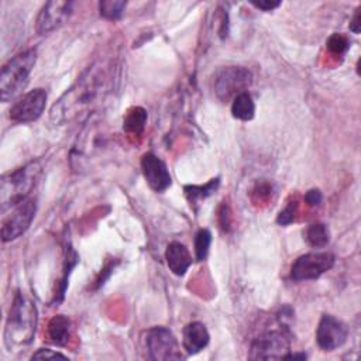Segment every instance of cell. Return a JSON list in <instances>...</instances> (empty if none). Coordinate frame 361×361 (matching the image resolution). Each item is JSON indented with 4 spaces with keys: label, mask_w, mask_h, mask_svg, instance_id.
Instances as JSON below:
<instances>
[{
    "label": "cell",
    "mask_w": 361,
    "mask_h": 361,
    "mask_svg": "<svg viewBox=\"0 0 361 361\" xmlns=\"http://www.w3.org/2000/svg\"><path fill=\"white\" fill-rule=\"evenodd\" d=\"M107 71L102 63L92 65L51 107V121L71 123L100 100L107 89Z\"/></svg>",
    "instance_id": "obj_1"
},
{
    "label": "cell",
    "mask_w": 361,
    "mask_h": 361,
    "mask_svg": "<svg viewBox=\"0 0 361 361\" xmlns=\"http://www.w3.org/2000/svg\"><path fill=\"white\" fill-rule=\"evenodd\" d=\"M38 313L35 303L23 292H17L13 298L4 329V344L8 351L27 347L35 336Z\"/></svg>",
    "instance_id": "obj_2"
},
{
    "label": "cell",
    "mask_w": 361,
    "mask_h": 361,
    "mask_svg": "<svg viewBox=\"0 0 361 361\" xmlns=\"http://www.w3.org/2000/svg\"><path fill=\"white\" fill-rule=\"evenodd\" d=\"M41 171V164L38 161H32L3 175L0 180V204L3 212L13 209L28 199V195L37 185Z\"/></svg>",
    "instance_id": "obj_3"
},
{
    "label": "cell",
    "mask_w": 361,
    "mask_h": 361,
    "mask_svg": "<svg viewBox=\"0 0 361 361\" xmlns=\"http://www.w3.org/2000/svg\"><path fill=\"white\" fill-rule=\"evenodd\" d=\"M37 61V51L27 49L11 58L0 73V99L3 102L13 100L28 83L30 75Z\"/></svg>",
    "instance_id": "obj_4"
},
{
    "label": "cell",
    "mask_w": 361,
    "mask_h": 361,
    "mask_svg": "<svg viewBox=\"0 0 361 361\" xmlns=\"http://www.w3.org/2000/svg\"><path fill=\"white\" fill-rule=\"evenodd\" d=\"M252 82V73L243 66H223L213 76V92L221 102L234 99L247 92Z\"/></svg>",
    "instance_id": "obj_5"
},
{
    "label": "cell",
    "mask_w": 361,
    "mask_h": 361,
    "mask_svg": "<svg viewBox=\"0 0 361 361\" xmlns=\"http://www.w3.org/2000/svg\"><path fill=\"white\" fill-rule=\"evenodd\" d=\"M290 337L286 330L265 331L250 347V360H282L290 351Z\"/></svg>",
    "instance_id": "obj_6"
},
{
    "label": "cell",
    "mask_w": 361,
    "mask_h": 361,
    "mask_svg": "<svg viewBox=\"0 0 361 361\" xmlns=\"http://www.w3.org/2000/svg\"><path fill=\"white\" fill-rule=\"evenodd\" d=\"M334 255L331 252H309L298 257L290 267V278L296 282L317 279L320 275L331 269Z\"/></svg>",
    "instance_id": "obj_7"
},
{
    "label": "cell",
    "mask_w": 361,
    "mask_h": 361,
    "mask_svg": "<svg viewBox=\"0 0 361 361\" xmlns=\"http://www.w3.org/2000/svg\"><path fill=\"white\" fill-rule=\"evenodd\" d=\"M147 348L151 360L166 361L183 358L179 343L173 333L166 327H152L147 333Z\"/></svg>",
    "instance_id": "obj_8"
},
{
    "label": "cell",
    "mask_w": 361,
    "mask_h": 361,
    "mask_svg": "<svg viewBox=\"0 0 361 361\" xmlns=\"http://www.w3.org/2000/svg\"><path fill=\"white\" fill-rule=\"evenodd\" d=\"M37 213V200L28 197L16 207H13L11 214L3 221L1 238L3 241H13L23 235L31 226Z\"/></svg>",
    "instance_id": "obj_9"
},
{
    "label": "cell",
    "mask_w": 361,
    "mask_h": 361,
    "mask_svg": "<svg viewBox=\"0 0 361 361\" xmlns=\"http://www.w3.org/2000/svg\"><path fill=\"white\" fill-rule=\"evenodd\" d=\"M47 92L41 87L23 94L10 109V118L14 123H31L41 117L47 104Z\"/></svg>",
    "instance_id": "obj_10"
},
{
    "label": "cell",
    "mask_w": 361,
    "mask_h": 361,
    "mask_svg": "<svg viewBox=\"0 0 361 361\" xmlns=\"http://www.w3.org/2000/svg\"><path fill=\"white\" fill-rule=\"evenodd\" d=\"M73 6L75 4L72 1H59V0L45 3L37 17V23H35L37 32L44 35L62 27L72 16Z\"/></svg>",
    "instance_id": "obj_11"
},
{
    "label": "cell",
    "mask_w": 361,
    "mask_h": 361,
    "mask_svg": "<svg viewBox=\"0 0 361 361\" xmlns=\"http://www.w3.org/2000/svg\"><path fill=\"white\" fill-rule=\"evenodd\" d=\"M347 336L348 329L341 320L331 314L322 316L316 329V341L323 351H333L341 347L345 343Z\"/></svg>",
    "instance_id": "obj_12"
},
{
    "label": "cell",
    "mask_w": 361,
    "mask_h": 361,
    "mask_svg": "<svg viewBox=\"0 0 361 361\" xmlns=\"http://www.w3.org/2000/svg\"><path fill=\"white\" fill-rule=\"evenodd\" d=\"M141 171L148 186L155 192H164L172 183L166 164L152 152H145L142 155Z\"/></svg>",
    "instance_id": "obj_13"
},
{
    "label": "cell",
    "mask_w": 361,
    "mask_h": 361,
    "mask_svg": "<svg viewBox=\"0 0 361 361\" xmlns=\"http://www.w3.org/2000/svg\"><path fill=\"white\" fill-rule=\"evenodd\" d=\"M210 336L206 326L200 322H192L183 329V348L188 354H197L209 344Z\"/></svg>",
    "instance_id": "obj_14"
},
{
    "label": "cell",
    "mask_w": 361,
    "mask_h": 361,
    "mask_svg": "<svg viewBox=\"0 0 361 361\" xmlns=\"http://www.w3.org/2000/svg\"><path fill=\"white\" fill-rule=\"evenodd\" d=\"M165 259L168 268L178 276L185 275L192 264L189 250L186 248L185 244L179 241H172L171 244H168L165 251Z\"/></svg>",
    "instance_id": "obj_15"
},
{
    "label": "cell",
    "mask_w": 361,
    "mask_h": 361,
    "mask_svg": "<svg viewBox=\"0 0 361 361\" xmlns=\"http://www.w3.org/2000/svg\"><path fill=\"white\" fill-rule=\"evenodd\" d=\"M72 324L65 314L54 316L48 323V337L56 345H66L71 340Z\"/></svg>",
    "instance_id": "obj_16"
},
{
    "label": "cell",
    "mask_w": 361,
    "mask_h": 361,
    "mask_svg": "<svg viewBox=\"0 0 361 361\" xmlns=\"http://www.w3.org/2000/svg\"><path fill=\"white\" fill-rule=\"evenodd\" d=\"M231 114H233V117H235L241 121H248V120L254 118L255 104L248 92H243L233 99Z\"/></svg>",
    "instance_id": "obj_17"
},
{
    "label": "cell",
    "mask_w": 361,
    "mask_h": 361,
    "mask_svg": "<svg viewBox=\"0 0 361 361\" xmlns=\"http://www.w3.org/2000/svg\"><path fill=\"white\" fill-rule=\"evenodd\" d=\"M147 124V111L142 107H131L123 121V128L128 134L141 135Z\"/></svg>",
    "instance_id": "obj_18"
},
{
    "label": "cell",
    "mask_w": 361,
    "mask_h": 361,
    "mask_svg": "<svg viewBox=\"0 0 361 361\" xmlns=\"http://www.w3.org/2000/svg\"><path fill=\"white\" fill-rule=\"evenodd\" d=\"M217 188H219V179L216 178V179L209 180L204 185H188V186H185V195H186L188 200L190 202V204H193V203L213 195Z\"/></svg>",
    "instance_id": "obj_19"
},
{
    "label": "cell",
    "mask_w": 361,
    "mask_h": 361,
    "mask_svg": "<svg viewBox=\"0 0 361 361\" xmlns=\"http://www.w3.org/2000/svg\"><path fill=\"white\" fill-rule=\"evenodd\" d=\"M306 240L313 248H323L330 240V233L326 224L314 223L310 224L306 230Z\"/></svg>",
    "instance_id": "obj_20"
},
{
    "label": "cell",
    "mask_w": 361,
    "mask_h": 361,
    "mask_svg": "<svg viewBox=\"0 0 361 361\" xmlns=\"http://www.w3.org/2000/svg\"><path fill=\"white\" fill-rule=\"evenodd\" d=\"M126 1H120V0H106V1H100L99 3V10H100V16L104 17L106 20L110 21H116L118 18H121L124 8H126Z\"/></svg>",
    "instance_id": "obj_21"
},
{
    "label": "cell",
    "mask_w": 361,
    "mask_h": 361,
    "mask_svg": "<svg viewBox=\"0 0 361 361\" xmlns=\"http://www.w3.org/2000/svg\"><path fill=\"white\" fill-rule=\"evenodd\" d=\"M212 244V234L207 228H200L195 235V254L197 261L206 259Z\"/></svg>",
    "instance_id": "obj_22"
},
{
    "label": "cell",
    "mask_w": 361,
    "mask_h": 361,
    "mask_svg": "<svg viewBox=\"0 0 361 361\" xmlns=\"http://www.w3.org/2000/svg\"><path fill=\"white\" fill-rule=\"evenodd\" d=\"M327 48L336 55H341L348 48V39L341 34H333L327 41Z\"/></svg>",
    "instance_id": "obj_23"
},
{
    "label": "cell",
    "mask_w": 361,
    "mask_h": 361,
    "mask_svg": "<svg viewBox=\"0 0 361 361\" xmlns=\"http://www.w3.org/2000/svg\"><path fill=\"white\" fill-rule=\"evenodd\" d=\"M296 212H298V203L296 202H290L283 210H281V213L278 214V224L281 226H286V224H290L293 220H295V216H296Z\"/></svg>",
    "instance_id": "obj_24"
},
{
    "label": "cell",
    "mask_w": 361,
    "mask_h": 361,
    "mask_svg": "<svg viewBox=\"0 0 361 361\" xmlns=\"http://www.w3.org/2000/svg\"><path fill=\"white\" fill-rule=\"evenodd\" d=\"M32 360H56V358H62V360H66L68 357L58 353V351H54V350H49V348H39L37 353L32 354L31 357Z\"/></svg>",
    "instance_id": "obj_25"
},
{
    "label": "cell",
    "mask_w": 361,
    "mask_h": 361,
    "mask_svg": "<svg viewBox=\"0 0 361 361\" xmlns=\"http://www.w3.org/2000/svg\"><path fill=\"white\" fill-rule=\"evenodd\" d=\"M322 199H323V196H322V192H320L319 189H310V190H307L306 195H305V200H306V203H307L309 206H317V204H320Z\"/></svg>",
    "instance_id": "obj_26"
},
{
    "label": "cell",
    "mask_w": 361,
    "mask_h": 361,
    "mask_svg": "<svg viewBox=\"0 0 361 361\" xmlns=\"http://www.w3.org/2000/svg\"><path fill=\"white\" fill-rule=\"evenodd\" d=\"M252 6H255L259 10L264 11H272L274 8L281 6V1H272V0H264V1H252Z\"/></svg>",
    "instance_id": "obj_27"
},
{
    "label": "cell",
    "mask_w": 361,
    "mask_h": 361,
    "mask_svg": "<svg viewBox=\"0 0 361 361\" xmlns=\"http://www.w3.org/2000/svg\"><path fill=\"white\" fill-rule=\"evenodd\" d=\"M220 219H223V220L220 221L221 227H223L224 230H227V228L230 227V224H231V221H230V209H228L227 204H223V207H221V210H220Z\"/></svg>",
    "instance_id": "obj_28"
},
{
    "label": "cell",
    "mask_w": 361,
    "mask_h": 361,
    "mask_svg": "<svg viewBox=\"0 0 361 361\" xmlns=\"http://www.w3.org/2000/svg\"><path fill=\"white\" fill-rule=\"evenodd\" d=\"M360 14H361V8L358 7V8L355 10V14H354L351 23H350V30H351L354 34H358V32H360V27H361V24H360Z\"/></svg>",
    "instance_id": "obj_29"
}]
</instances>
